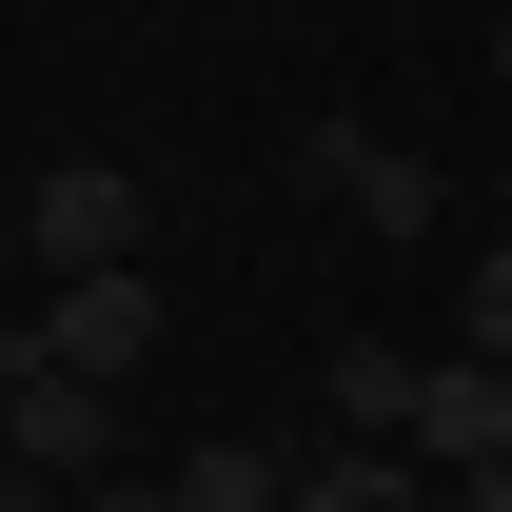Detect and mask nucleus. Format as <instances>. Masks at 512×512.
I'll return each mask as SVG.
<instances>
[{
  "label": "nucleus",
  "mask_w": 512,
  "mask_h": 512,
  "mask_svg": "<svg viewBox=\"0 0 512 512\" xmlns=\"http://www.w3.org/2000/svg\"><path fill=\"white\" fill-rule=\"evenodd\" d=\"M453 355H493V375H512V237L453 276Z\"/></svg>",
  "instance_id": "9"
},
{
  "label": "nucleus",
  "mask_w": 512,
  "mask_h": 512,
  "mask_svg": "<svg viewBox=\"0 0 512 512\" xmlns=\"http://www.w3.org/2000/svg\"><path fill=\"white\" fill-rule=\"evenodd\" d=\"M453 512H512V453H473V473H453Z\"/></svg>",
  "instance_id": "11"
},
{
  "label": "nucleus",
  "mask_w": 512,
  "mask_h": 512,
  "mask_svg": "<svg viewBox=\"0 0 512 512\" xmlns=\"http://www.w3.org/2000/svg\"><path fill=\"white\" fill-rule=\"evenodd\" d=\"M0 375H20V335H0Z\"/></svg>",
  "instance_id": "14"
},
{
  "label": "nucleus",
  "mask_w": 512,
  "mask_h": 512,
  "mask_svg": "<svg viewBox=\"0 0 512 512\" xmlns=\"http://www.w3.org/2000/svg\"><path fill=\"white\" fill-rule=\"evenodd\" d=\"M0 512H40V473H20V453H0Z\"/></svg>",
  "instance_id": "12"
},
{
  "label": "nucleus",
  "mask_w": 512,
  "mask_h": 512,
  "mask_svg": "<svg viewBox=\"0 0 512 512\" xmlns=\"http://www.w3.org/2000/svg\"><path fill=\"white\" fill-rule=\"evenodd\" d=\"M79 512H197L178 473H79Z\"/></svg>",
  "instance_id": "10"
},
{
  "label": "nucleus",
  "mask_w": 512,
  "mask_h": 512,
  "mask_svg": "<svg viewBox=\"0 0 512 512\" xmlns=\"http://www.w3.org/2000/svg\"><path fill=\"white\" fill-rule=\"evenodd\" d=\"M473 453H512V375L493 355H434L414 375V473H473Z\"/></svg>",
  "instance_id": "5"
},
{
  "label": "nucleus",
  "mask_w": 512,
  "mask_h": 512,
  "mask_svg": "<svg viewBox=\"0 0 512 512\" xmlns=\"http://www.w3.org/2000/svg\"><path fill=\"white\" fill-rule=\"evenodd\" d=\"M434 512H453V493H434Z\"/></svg>",
  "instance_id": "15"
},
{
  "label": "nucleus",
  "mask_w": 512,
  "mask_h": 512,
  "mask_svg": "<svg viewBox=\"0 0 512 512\" xmlns=\"http://www.w3.org/2000/svg\"><path fill=\"white\" fill-rule=\"evenodd\" d=\"M0 453H20L40 493H79V473H119V394H99V375H60V355L20 335V375H0Z\"/></svg>",
  "instance_id": "2"
},
{
  "label": "nucleus",
  "mask_w": 512,
  "mask_h": 512,
  "mask_svg": "<svg viewBox=\"0 0 512 512\" xmlns=\"http://www.w3.org/2000/svg\"><path fill=\"white\" fill-rule=\"evenodd\" d=\"M178 493H197V512H296V453L217 434V453H178Z\"/></svg>",
  "instance_id": "8"
},
{
  "label": "nucleus",
  "mask_w": 512,
  "mask_h": 512,
  "mask_svg": "<svg viewBox=\"0 0 512 512\" xmlns=\"http://www.w3.org/2000/svg\"><path fill=\"white\" fill-rule=\"evenodd\" d=\"M40 355H60V375H99V394H119L138 355H158V276H60V316H40Z\"/></svg>",
  "instance_id": "4"
},
{
  "label": "nucleus",
  "mask_w": 512,
  "mask_h": 512,
  "mask_svg": "<svg viewBox=\"0 0 512 512\" xmlns=\"http://www.w3.org/2000/svg\"><path fill=\"white\" fill-rule=\"evenodd\" d=\"M20 256H60V276H138V158H60V178L20 197Z\"/></svg>",
  "instance_id": "3"
},
{
  "label": "nucleus",
  "mask_w": 512,
  "mask_h": 512,
  "mask_svg": "<svg viewBox=\"0 0 512 512\" xmlns=\"http://www.w3.org/2000/svg\"><path fill=\"white\" fill-rule=\"evenodd\" d=\"M296 512H434V493H414L394 434H355V453H296Z\"/></svg>",
  "instance_id": "7"
},
{
  "label": "nucleus",
  "mask_w": 512,
  "mask_h": 512,
  "mask_svg": "<svg viewBox=\"0 0 512 512\" xmlns=\"http://www.w3.org/2000/svg\"><path fill=\"white\" fill-rule=\"evenodd\" d=\"M414 375H434V355H394V335H335V355H316V414H335V434H394V453H414Z\"/></svg>",
  "instance_id": "6"
},
{
  "label": "nucleus",
  "mask_w": 512,
  "mask_h": 512,
  "mask_svg": "<svg viewBox=\"0 0 512 512\" xmlns=\"http://www.w3.org/2000/svg\"><path fill=\"white\" fill-rule=\"evenodd\" d=\"M296 178H316L355 237H394V256H414V237H453V178L414 158V138H375V119H296Z\"/></svg>",
  "instance_id": "1"
},
{
  "label": "nucleus",
  "mask_w": 512,
  "mask_h": 512,
  "mask_svg": "<svg viewBox=\"0 0 512 512\" xmlns=\"http://www.w3.org/2000/svg\"><path fill=\"white\" fill-rule=\"evenodd\" d=\"M493 79H512V20H493Z\"/></svg>",
  "instance_id": "13"
}]
</instances>
